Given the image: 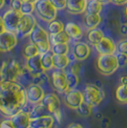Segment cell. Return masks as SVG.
I'll use <instances>...</instances> for the list:
<instances>
[{
  "instance_id": "9a60e30c",
  "label": "cell",
  "mask_w": 127,
  "mask_h": 128,
  "mask_svg": "<svg viewBox=\"0 0 127 128\" xmlns=\"http://www.w3.org/2000/svg\"><path fill=\"white\" fill-rule=\"evenodd\" d=\"M52 82L58 92H66L67 89V74L64 70L56 69L52 74Z\"/></svg>"
},
{
  "instance_id": "cb8c5ba5",
  "label": "cell",
  "mask_w": 127,
  "mask_h": 128,
  "mask_svg": "<svg viewBox=\"0 0 127 128\" xmlns=\"http://www.w3.org/2000/svg\"><path fill=\"white\" fill-rule=\"evenodd\" d=\"M50 41L52 45L58 44V43H69L71 41V38L67 32L65 31H62L56 34H50Z\"/></svg>"
},
{
  "instance_id": "44dd1931",
  "label": "cell",
  "mask_w": 127,
  "mask_h": 128,
  "mask_svg": "<svg viewBox=\"0 0 127 128\" xmlns=\"http://www.w3.org/2000/svg\"><path fill=\"white\" fill-rule=\"evenodd\" d=\"M64 31L68 34L71 39H74V40H80L83 36V31L81 27L74 22H68L65 25Z\"/></svg>"
},
{
  "instance_id": "7bdbcfd3",
  "label": "cell",
  "mask_w": 127,
  "mask_h": 128,
  "mask_svg": "<svg viewBox=\"0 0 127 128\" xmlns=\"http://www.w3.org/2000/svg\"><path fill=\"white\" fill-rule=\"evenodd\" d=\"M120 32H122V34H127V24H122L120 28Z\"/></svg>"
},
{
  "instance_id": "4dcf8cb0",
  "label": "cell",
  "mask_w": 127,
  "mask_h": 128,
  "mask_svg": "<svg viewBox=\"0 0 127 128\" xmlns=\"http://www.w3.org/2000/svg\"><path fill=\"white\" fill-rule=\"evenodd\" d=\"M116 100L120 103H127V87L124 85H120L118 87L116 91Z\"/></svg>"
},
{
  "instance_id": "277c9868",
  "label": "cell",
  "mask_w": 127,
  "mask_h": 128,
  "mask_svg": "<svg viewBox=\"0 0 127 128\" xmlns=\"http://www.w3.org/2000/svg\"><path fill=\"white\" fill-rule=\"evenodd\" d=\"M118 62L115 54H100L96 60L98 71L104 76L114 74L118 68Z\"/></svg>"
},
{
  "instance_id": "6da1fadb",
  "label": "cell",
  "mask_w": 127,
  "mask_h": 128,
  "mask_svg": "<svg viewBox=\"0 0 127 128\" xmlns=\"http://www.w3.org/2000/svg\"><path fill=\"white\" fill-rule=\"evenodd\" d=\"M27 102L26 90L16 81L0 80V112L12 117L23 109Z\"/></svg>"
},
{
  "instance_id": "9c48e42d",
  "label": "cell",
  "mask_w": 127,
  "mask_h": 128,
  "mask_svg": "<svg viewBox=\"0 0 127 128\" xmlns=\"http://www.w3.org/2000/svg\"><path fill=\"white\" fill-rule=\"evenodd\" d=\"M46 107L48 111L53 116H56L58 120H60V100L58 96L54 94L45 95L43 100L39 102Z\"/></svg>"
},
{
  "instance_id": "836d02e7",
  "label": "cell",
  "mask_w": 127,
  "mask_h": 128,
  "mask_svg": "<svg viewBox=\"0 0 127 128\" xmlns=\"http://www.w3.org/2000/svg\"><path fill=\"white\" fill-rule=\"evenodd\" d=\"M36 4L32 2H22L20 12L22 14H32L34 12Z\"/></svg>"
},
{
  "instance_id": "681fc988",
  "label": "cell",
  "mask_w": 127,
  "mask_h": 128,
  "mask_svg": "<svg viewBox=\"0 0 127 128\" xmlns=\"http://www.w3.org/2000/svg\"><path fill=\"white\" fill-rule=\"evenodd\" d=\"M125 16H127V4H126V7H125Z\"/></svg>"
},
{
  "instance_id": "3957f363",
  "label": "cell",
  "mask_w": 127,
  "mask_h": 128,
  "mask_svg": "<svg viewBox=\"0 0 127 128\" xmlns=\"http://www.w3.org/2000/svg\"><path fill=\"white\" fill-rule=\"evenodd\" d=\"M34 12L37 17L47 23L54 20L58 16V9L50 0H38L36 3Z\"/></svg>"
},
{
  "instance_id": "bcb514c9",
  "label": "cell",
  "mask_w": 127,
  "mask_h": 128,
  "mask_svg": "<svg viewBox=\"0 0 127 128\" xmlns=\"http://www.w3.org/2000/svg\"><path fill=\"white\" fill-rule=\"evenodd\" d=\"M98 1H100L102 4H107V3H110L111 2V0H98Z\"/></svg>"
},
{
  "instance_id": "e0dca14e",
  "label": "cell",
  "mask_w": 127,
  "mask_h": 128,
  "mask_svg": "<svg viewBox=\"0 0 127 128\" xmlns=\"http://www.w3.org/2000/svg\"><path fill=\"white\" fill-rule=\"evenodd\" d=\"M91 54L90 46L85 42L78 41L74 43V49H73V54L74 58L78 61H83L89 58Z\"/></svg>"
},
{
  "instance_id": "d6986e66",
  "label": "cell",
  "mask_w": 127,
  "mask_h": 128,
  "mask_svg": "<svg viewBox=\"0 0 127 128\" xmlns=\"http://www.w3.org/2000/svg\"><path fill=\"white\" fill-rule=\"evenodd\" d=\"M88 0H67L66 10L71 14H81L86 11Z\"/></svg>"
},
{
  "instance_id": "ffe728a7",
  "label": "cell",
  "mask_w": 127,
  "mask_h": 128,
  "mask_svg": "<svg viewBox=\"0 0 127 128\" xmlns=\"http://www.w3.org/2000/svg\"><path fill=\"white\" fill-rule=\"evenodd\" d=\"M101 16L100 14H85L84 17H83V25L88 30H93L95 28H98V25L101 23Z\"/></svg>"
},
{
  "instance_id": "83f0119b",
  "label": "cell",
  "mask_w": 127,
  "mask_h": 128,
  "mask_svg": "<svg viewBox=\"0 0 127 128\" xmlns=\"http://www.w3.org/2000/svg\"><path fill=\"white\" fill-rule=\"evenodd\" d=\"M39 51H38V48L36 44H34L32 42H30L29 44H27L26 46L23 49V56L25 58H32L34 56H37L39 54Z\"/></svg>"
},
{
  "instance_id": "8d00e7d4",
  "label": "cell",
  "mask_w": 127,
  "mask_h": 128,
  "mask_svg": "<svg viewBox=\"0 0 127 128\" xmlns=\"http://www.w3.org/2000/svg\"><path fill=\"white\" fill-rule=\"evenodd\" d=\"M116 58H118V66L120 67H124L127 65V54L122 53H118L116 54Z\"/></svg>"
},
{
  "instance_id": "d590c367",
  "label": "cell",
  "mask_w": 127,
  "mask_h": 128,
  "mask_svg": "<svg viewBox=\"0 0 127 128\" xmlns=\"http://www.w3.org/2000/svg\"><path fill=\"white\" fill-rule=\"evenodd\" d=\"M116 52L127 54V39L122 40L120 42L118 43V45H116Z\"/></svg>"
},
{
  "instance_id": "b9f144b4",
  "label": "cell",
  "mask_w": 127,
  "mask_h": 128,
  "mask_svg": "<svg viewBox=\"0 0 127 128\" xmlns=\"http://www.w3.org/2000/svg\"><path fill=\"white\" fill-rule=\"evenodd\" d=\"M5 31H6L5 24H4V21H3V18H2V16H0V34L4 32Z\"/></svg>"
},
{
  "instance_id": "ab89813d",
  "label": "cell",
  "mask_w": 127,
  "mask_h": 128,
  "mask_svg": "<svg viewBox=\"0 0 127 128\" xmlns=\"http://www.w3.org/2000/svg\"><path fill=\"white\" fill-rule=\"evenodd\" d=\"M0 128H14V127L12 126V123L11 120H6L4 122H2L1 127Z\"/></svg>"
},
{
  "instance_id": "d6a6232c",
  "label": "cell",
  "mask_w": 127,
  "mask_h": 128,
  "mask_svg": "<svg viewBox=\"0 0 127 128\" xmlns=\"http://www.w3.org/2000/svg\"><path fill=\"white\" fill-rule=\"evenodd\" d=\"M46 115H52V114L48 111V109L44 105H42L41 103H38V105L31 113V118H36L40 116H46Z\"/></svg>"
},
{
  "instance_id": "d4e9b609",
  "label": "cell",
  "mask_w": 127,
  "mask_h": 128,
  "mask_svg": "<svg viewBox=\"0 0 127 128\" xmlns=\"http://www.w3.org/2000/svg\"><path fill=\"white\" fill-rule=\"evenodd\" d=\"M104 36V32L102 30L98 29V28H95L93 30H90L88 34H87V38H88V41L95 45L96 43L100 40L101 38Z\"/></svg>"
},
{
  "instance_id": "f35d334b",
  "label": "cell",
  "mask_w": 127,
  "mask_h": 128,
  "mask_svg": "<svg viewBox=\"0 0 127 128\" xmlns=\"http://www.w3.org/2000/svg\"><path fill=\"white\" fill-rule=\"evenodd\" d=\"M22 2H23V1H21V0H12V4H11L12 9L14 10V11L20 12Z\"/></svg>"
},
{
  "instance_id": "74e56055",
  "label": "cell",
  "mask_w": 127,
  "mask_h": 128,
  "mask_svg": "<svg viewBox=\"0 0 127 128\" xmlns=\"http://www.w3.org/2000/svg\"><path fill=\"white\" fill-rule=\"evenodd\" d=\"M80 64L78 62H73L70 66V73L74 75H80Z\"/></svg>"
},
{
  "instance_id": "5bb4252c",
  "label": "cell",
  "mask_w": 127,
  "mask_h": 128,
  "mask_svg": "<svg viewBox=\"0 0 127 128\" xmlns=\"http://www.w3.org/2000/svg\"><path fill=\"white\" fill-rule=\"evenodd\" d=\"M84 100L83 94L80 90L73 89L68 92H66V96H65V104L67 106L76 110L78 107L81 104V102Z\"/></svg>"
},
{
  "instance_id": "1f68e13d",
  "label": "cell",
  "mask_w": 127,
  "mask_h": 128,
  "mask_svg": "<svg viewBox=\"0 0 127 128\" xmlns=\"http://www.w3.org/2000/svg\"><path fill=\"white\" fill-rule=\"evenodd\" d=\"M78 81H80V80H78V75H74L72 73L67 74V89H66V92L76 89V87L78 84Z\"/></svg>"
},
{
  "instance_id": "2e32d148",
  "label": "cell",
  "mask_w": 127,
  "mask_h": 128,
  "mask_svg": "<svg viewBox=\"0 0 127 128\" xmlns=\"http://www.w3.org/2000/svg\"><path fill=\"white\" fill-rule=\"evenodd\" d=\"M26 69L34 76L44 73V70L41 65V54H40L26 59Z\"/></svg>"
},
{
  "instance_id": "f6af8a7d",
  "label": "cell",
  "mask_w": 127,
  "mask_h": 128,
  "mask_svg": "<svg viewBox=\"0 0 127 128\" xmlns=\"http://www.w3.org/2000/svg\"><path fill=\"white\" fill-rule=\"evenodd\" d=\"M68 128H83L80 124H78V123H72V124H70Z\"/></svg>"
},
{
  "instance_id": "7402d4cb",
  "label": "cell",
  "mask_w": 127,
  "mask_h": 128,
  "mask_svg": "<svg viewBox=\"0 0 127 128\" xmlns=\"http://www.w3.org/2000/svg\"><path fill=\"white\" fill-rule=\"evenodd\" d=\"M70 62L71 60L67 54H54L53 56V63L54 69L64 70L66 67L69 66Z\"/></svg>"
},
{
  "instance_id": "f907efd6",
  "label": "cell",
  "mask_w": 127,
  "mask_h": 128,
  "mask_svg": "<svg viewBox=\"0 0 127 128\" xmlns=\"http://www.w3.org/2000/svg\"><path fill=\"white\" fill-rule=\"evenodd\" d=\"M126 87H127V86H126Z\"/></svg>"
},
{
  "instance_id": "4fadbf2b",
  "label": "cell",
  "mask_w": 127,
  "mask_h": 128,
  "mask_svg": "<svg viewBox=\"0 0 127 128\" xmlns=\"http://www.w3.org/2000/svg\"><path fill=\"white\" fill-rule=\"evenodd\" d=\"M11 122L14 128H30L31 113L27 111H19L11 117Z\"/></svg>"
},
{
  "instance_id": "8fae6325",
  "label": "cell",
  "mask_w": 127,
  "mask_h": 128,
  "mask_svg": "<svg viewBox=\"0 0 127 128\" xmlns=\"http://www.w3.org/2000/svg\"><path fill=\"white\" fill-rule=\"evenodd\" d=\"M94 46L96 51L100 54H113L116 52V45L115 41L111 38L105 36Z\"/></svg>"
},
{
  "instance_id": "603a6c76",
  "label": "cell",
  "mask_w": 127,
  "mask_h": 128,
  "mask_svg": "<svg viewBox=\"0 0 127 128\" xmlns=\"http://www.w3.org/2000/svg\"><path fill=\"white\" fill-rule=\"evenodd\" d=\"M41 54V65L44 70V72L49 71L52 68H54V63H53V52L50 50L49 52L44 54Z\"/></svg>"
},
{
  "instance_id": "4316f807",
  "label": "cell",
  "mask_w": 127,
  "mask_h": 128,
  "mask_svg": "<svg viewBox=\"0 0 127 128\" xmlns=\"http://www.w3.org/2000/svg\"><path fill=\"white\" fill-rule=\"evenodd\" d=\"M65 28V24L60 20H53L49 23L48 25V32L49 34H56L58 32L64 31Z\"/></svg>"
},
{
  "instance_id": "f546056e",
  "label": "cell",
  "mask_w": 127,
  "mask_h": 128,
  "mask_svg": "<svg viewBox=\"0 0 127 128\" xmlns=\"http://www.w3.org/2000/svg\"><path fill=\"white\" fill-rule=\"evenodd\" d=\"M76 110L78 114L80 115V116H82V117H88L93 112V106L91 104H89L88 102L83 100V102H81V104Z\"/></svg>"
},
{
  "instance_id": "7dc6e473",
  "label": "cell",
  "mask_w": 127,
  "mask_h": 128,
  "mask_svg": "<svg viewBox=\"0 0 127 128\" xmlns=\"http://www.w3.org/2000/svg\"><path fill=\"white\" fill-rule=\"evenodd\" d=\"M5 6V0H0V10Z\"/></svg>"
},
{
  "instance_id": "7c38bea8",
  "label": "cell",
  "mask_w": 127,
  "mask_h": 128,
  "mask_svg": "<svg viewBox=\"0 0 127 128\" xmlns=\"http://www.w3.org/2000/svg\"><path fill=\"white\" fill-rule=\"evenodd\" d=\"M26 96L27 100L31 103H39L45 96L44 89L41 86L36 83H34L32 85L28 87L26 90Z\"/></svg>"
},
{
  "instance_id": "e575fe53",
  "label": "cell",
  "mask_w": 127,
  "mask_h": 128,
  "mask_svg": "<svg viewBox=\"0 0 127 128\" xmlns=\"http://www.w3.org/2000/svg\"><path fill=\"white\" fill-rule=\"evenodd\" d=\"M53 5L58 9V11H61L66 9V5H67V0H50Z\"/></svg>"
},
{
  "instance_id": "30bf717a",
  "label": "cell",
  "mask_w": 127,
  "mask_h": 128,
  "mask_svg": "<svg viewBox=\"0 0 127 128\" xmlns=\"http://www.w3.org/2000/svg\"><path fill=\"white\" fill-rule=\"evenodd\" d=\"M17 45V34L16 32L6 30L0 34V52L7 53L10 52Z\"/></svg>"
},
{
  "instance_id": "484cf974",
  "label": "cell",
  "mask_w": 127,
  "mask_h": 128,
  "mask_svg": "<svg viewBox=\"0 0 127 128\" xmlns=\"http://www.w3.org/2000/svg\"><path fill=\"white\" fill-rule=\"evenodd\" d=\"M103 4L98 0H88L86 6V12L88 14H100Z\"/></svg>"
},
{
  "instance_id": "f1b7e54d",
  "label": "cell",
  "mask_w": 127,
  "mask_h": 128,
  "mask_svg": "<svg viewBox=\"0 0 127 128\" xmlns=\"http://www.w3.org/2000/svg\"><path fill=\"white\" fill-rule=\"evenodd\" d=\"M69 43H58L53 44L51 47V51L54 54H68L69 53Z\"/></svg>"
},
{
  "instance_id": "8992f818",
  "label": "cell",
  "mask_w": 127,
  "mask_h": 128,
  "mask_svg": "<svg viewBox=\"0 0 127 128\" xmlns=\"http://www.w3.org/2000/svg\"><path fill=\"white\" fill-rule=\"evenodd\" d=\"M105 96L104 92L100 87L89 84L85 87L83 98L86 102H88L92 106H98L100 104Z\"/></svg>"
},
{
  "instance_id": "c3c4849f",
  "label": "cell",
  "mask_w": 127,
  "mask_h": 128,
  "mask_svg": "<svg viewBox=\"0 0 127 128\" xmlns=\"http://www.w3.org/2000/svg\"><path fill=\"white\" fill-rule=\"evenodd\" d=\"M21 1H23V2H32V3H36L38 0H21Z\"/></svg>"
},
{
  "instance_id": "52a82bcc",
  "label": "cell",
  "mask_w": 127,
  "mask_h": 128,
  "mask_svg": "<svg viewBox=\"0 0 127 128\" xmlns=\"http://www.w3.org/2000/svg\"><path fill=\"white\" fill-rule=\"evenodd\" d=\"M36 24V19L32 14H22L17 26L16 34L20 36L21 38L29 36V34H31Z\"/></svg>"
},
{
  "instance_id": "ac0fdd59",
  "label": "cell",
  "mask_w": 127,
  "mask_h": 128,
  "mask_svg": "<svg viewBox=\"0 0 127 128\" xmlns=\"http://www.w3.org/2000/svg\"><path fill=\"white\" fill-rule=\"evenodd\" d=\"M54 123L53 115H46L36 118H31L30 127L32 128H52Z\"/></svg>"
},
{
  "instance_id": "7a4b0ae2",
  "label": "cell",
  "mask_w": 127,
  "mask_h": 128,
  "mask_svg": "<svg viewBox=\"0 0 127 128\" xmlns=\"http://www.w3.org/2000/svg\"><path fill=\"white\" fill-rule=\"evenodd\" d=\"M30 41L36 44L40 54L47 53L51 50V41L49 32L40 25L36 24L29 34Z\"/></svg>"
},
{
  "instance_id": "ee69618b",
  "label": "cell",
  "mask_w": 127,
  "mask_h": 128,
  "mask_svg": "<svg viewBox=\"0 0 127 128\" xmlns=\"http://www.w3.org/2000/svg\"><path fill=\"white\" fill-rule=\"evenodd\" d=\"M120 84L127 86V76H123L120 78Z\"/></svg>"
},
{
  "instance_id": "5b68a950",
  "label": "cell",
  "mask_w": 127,
  "mask_h": 128,
  "mask_svg": "<svg viewBox=\"0 0 127 128\" xmlns=\"http://www.w3.org/2000/svg\"><path fill=\"white\" fill-rule=\"evenodd\" d=\"M21 73V67L16 60L4 61L0 67V80L16 81Z\"/></svg>"
},
{
  "instance_id": "ba28073f",
  "label": "cell",
  "mask_w": 127,
  "mask_h": 128,
  "mask_svg": "<svg viewBox=\"0 0 127 128\" xmlns=\"http://www.w3.org/2000/svg\"><path fill=\"white\" fill-rule=\"evenodd\" d=\"M21 16L22 14L20 12L14 11L12 9L8 10L2 16V18H3V21H4V24H5L6 27V30L16 34L17 26H18V23H19V20H20Z\"/></svg>"
},
{
  "instance_id": "60d3db41",
  "label": "cell",
  "mask_w": 127,
  "mask_h": 128,
  "mask_svg": "<svg viewBox=\"0 0 127 128\" xmlns=\"http://www.w3.org/2000/svg\"><path fill=\"white\" fill-rule=\"evenodd\" d=\"M111 2L113 4L118 6H122L127 4V0H111Z\"/></svg>"
}]
</instances>
